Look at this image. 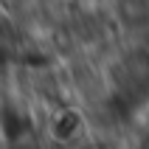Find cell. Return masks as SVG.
Returning <instances> with one entry per match:
<instances>
[{
    "mask_svg": "<svg viewBox=\"0 0 149 149\" xmlns=\"http://www.w3.org/2000/svg\"><path fill=\"white\" fill-rule=\"evenodd\" d=\"M76 132H79V116H73L70 110H62L54 116V121H51V138L54 141H70Z\"/></svg>",
    "mask_w": 149,
    "mask_h": 149,
    "instance_id": "1",
    "label": "cell"
}]
</instances>
